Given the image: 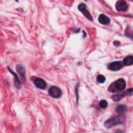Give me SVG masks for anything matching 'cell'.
Instances as JSON below:
<instances>
[{
	"label": "cell",
	"mask_w": 133,
	"mask_h": 133,
	"mask_svg": "<svg viewBox=\"0 0 133 133\" xmlns=\"http://www.w3.org/2000/svg\"><path fill=\"white\" fill-rule=\"evenodd\" d=\"M99 106L102 108V109H105L108 106V102L105 100H101L99 103Z\"/></svg>",
	"instance_id": "cell-14"
},
{
	"label": "cell",
	"mask_w": 133,
	"mask_h": 133,
	"mask_svg": "<svg viewBox=\"0 0 133 133\" xmlns=\"http://www.w3.org/2000/svg\"><path fill=\"white\" fill-rule=\"evenodd\" d=\"M126 87V81L123 78H119L112 83L108 87V91L115 92L116 91H122Z\"/></svg>",
	"instance_id": "cell-1"
},
{
	"label": "cell",
	"mask_w": 133,
	"mask_h": 133,
	"mask_svg": "<svg viewBox=\"0 0 133 133\" xmlns=\"http://www.w3.org/2000/svg\"><path fill=\"white\" fill-rule=\"evenodd\" d=\"M8 69L9 70V71L12 74V75L14 76V82H15V85L16 86V87L18 89H20L21 88V83H20V81L18 77V76L17 75V74L14 72L12 71L10 69V68L8 67Z\"/></svg>",
	"instance_id": "cell-11"
},
{
	"label": "cell",
	"mask_w": 133,
	"mask_h": 133,
	"mask_svg": "<svg viewBox=\"0 0 133 133\" xmlns=\"http://www.w3.org/2000/svg\"><path fill=\"white\" fill-rule=\"evenodd\" d=\"M115 111L119 114H122L127 111V107L125 105H118L115 109Z\"/></svg>",
	"instance_id": "cell-13"
},
{
	"label": "cell",
	"mask_w": 133,
	"mask_h": 133,
	"mask_svg": "<svg viewBox=\"0 0 133 133\" xmlns=\"http://www.w3.org/2000/svg\"><path fill=\"white\" fill-rule=\"evenodd\" d=\"M124 65L126 66L131 65L133 64V56L129 55L126 57L122 61Z\"/></svg>",
	"instance_id": "cell-12"
},
{
	"label": "cell",
	"mask_w": 133,
	"mask_h": 133,
	"mask_svg": "<svg viewBox=\"0 0 133 133\" xmlns=\"http://www.w3.org/2000/svg\"><path fill=\"white\" fill-rule=\"evenodd\" d=\"M124 122V118L123 116H122L121 114H120V115L119 116H113L107 119L104 122V125L107 128L109 129L119 124H122Z\"/></svg>",
	"instance_id": "cell-2"
},
{
	"label": "cell",
	"mask_w": 133,
	"mask_h": 133,
	"mask_svg": "<svg viewBox=\"0 0 133 133\" xmlns=\"http://www.w3.org/2000/svg\"><path fill=\"white\" fill-rule=\"evenodd\" d=\"M16 70L23 82L25 81V69L24 66L22 64H18L16 65Z\"/></svg>",
	"instance_id": "cell-9"
},
{
	"label": "cell",
	"mask_w": 133,
	"mask_h": 133,
	"mask_svg": "<svg viewBox=\"0 0 133 133\" xmlns=\"http://www.w3.org/2000/svg\"><path fill=\"white\" fill-rule=\"evenodd\" d=\"M98 21L101 24L103 25L109 24L110 23V18L104 14H101L99 15L98 17Z\"/></svg>",
	"instance_id": "cell-10"
},
{
	"label": "cell",
	"mask_w": 133,
	"mask_h": 133,
	"mask_svg": "<svg viewBox=\"0 0 133 133\" xmlns=\"http://www.w3.org/2000/svg\"><path fill=\"white\" fill-rule=\"evenodd\" d=\"M124 64L122 61H116L111 62L108 65V69L113 71H116L121 69L124 66Z\"/></svg>",
	"instance_id": "cell-5"
},
{
	"label": "cell",
	"mask_w": 133,
	"mask_h": 133,
	"mask_svg": "<svg viewBox=\"0 0 133 133\" xmlns=\"http://www.w3.org/2000/svg\"><path fill=\"white\" fill-rule=\"evenodd\" d=\"M97 81L100 83H103L105 81V77L102 75H98L97 77Z\"/></svg>",
	"instance_id": "cell-15"
},
{
	"label": "cell",
	"mask_w": 133,
	"mask_h": 133,
	"mask_svg": "<svg viewBox=\"0 0 133 133\" xmlns=\"http://www.w3.org/2000/svg\"><path fill=\"white\" fill-rule=\"evenodd\" d=\"M49 95L55 98H60L62 95V91L61 89L55 86H51L48 90Z\"/></svg>",
	"instance_id": "cell-3"
},
{
	"label": "cell",
	"mask_w": 133,
	"mask_h": 133,
	"mask_svg": "<svg viewBox=\"0 0 133 133\" xmlns=\"http://www.w3.org/2000/svg\"><path fill=\"white\" fill-rule=\"evenodd\" d=\"M115 8L118 11H124L127 9L128 5L124 1H118L116 3Z\"/></svg>",
	"instance_id": "cell-7"
},
{
	"label": "cell",
	"mask_w": 133,
	"mask_h": 133,
	"mask_svg": "<svg viewBox=\"0 0 133 133\" xmlns=\"http://www.w3.org/2000/svg\"><path fill=\"white\" fill-rule=\"evenodd\" d=\"M133 92V89L132 88H129L125 92H123L121 94H116L112 96L111 98L114 101H118L121 100L123 97H124L126 95L128 96H132Z\"/></svg>",
	"instance_id": "cell-6"
},
{
	"label": "cell",
	"mask_w": 133,
	"mask_h": 133,
	"mask_svg": "<svg viewBox=\"0 0 133 133\" xmlns=\"http://www.w3.org/2000/svg\"><path fill=\"white\" fill-rule=\"evenodd\" d=\"M113 44L116 46H119L121 45V43L118 41H114L113 42Z\"/></svg>",
	"instance_id": "cell-16"
},
{
	"label": "cell",
	"mask_w": 133,
	"mask_h": 133,
	"mask_svg": "<svg viewBox=\"0 0 133 133\" xmlns=\"http://www.w3.org/2000/svg\"><path fill=\"white\" fill-rule=\"evenodd\" d=\"M78 9L90 21H93L91 15L87 9L86 5L84 3H81L78 6Z\"/></svg>",
	"instance_id": "cell-4"
},
{
	"label": "cell",
	"mask_w": 133,
	"mask_h": 133,
	"mask_svg": "<svg viewBox=\"0 0 133 133\" xmlns=\"http://www.w3.org/2000/svg\"><path fill=\"white\" fill-rule=\"evenodd\" d=\"M34 84L35 86L41 89H44L46 87V82L39 77L36 78L34 80Z\"/></svg>",
	"instance_id": "cell-8"
}]
</instances>
